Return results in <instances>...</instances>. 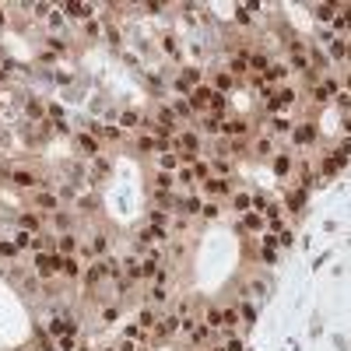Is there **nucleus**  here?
Wrapping results in <instances>:
<instances>
[{
	"mask_svg": "<svg viewBox=\"0 0 351 351\" xmlns=\"http://www.w3.org/2000/svg\"><path fill=\"white\" fill-rule=\"evenodd\" d=\"M211 98H214V88H208V84H197V88L190 91V109L204 113V109H211Z\"/></svg>",
	"mask_w": 351,
	"mask_h": 351,
	"instance_id": "f257e3e1",
	"label": "nucleus"
},
{
	"mask_svg": "<svg viewBox=\"0 0 351 351\" xmlns=\"http://www.w3.org/2000/svg\"><path fill=\"white\" fill-rule=\"evenodd\" d=\"M60 274V257H35V278H53Z\"/></svg>",
	"mask_w": 351,
	"mask_h": 351,
	"instance_id": "f03ea898",
	"label": "nucleus"
},
{
	"mask_svg": "<svg viewBox=\"0 0 351 351\" xmlns=\"http://www.w3.org/2000/svg\"><path fill=\"white\" fill-rule=\"evenodd\" d=\"M298 95H295V88H281V91H274L271 98H267V109L271 113H278V109H284V106H291Z\"/></svg>",
	"mask_w": 351,
	"mask_h": 351,
	"instance_id": "7ed1b4c3",
	"label": "nucleus"
},
{
	"mask_svg": "<svg viewBox=\"0 0 351 351\" xmlns=\"http://www.w3.org/2000/svg\"><path fill=\"white\" fill-rule=\"evenodd\" d=\"M64 334H77V323L70 316H53L49 320V337H64Z\"/></svg>",
	"mask_w": 351,
	"mask_h": 351,
	"instance_id": "20e7f679",
	"label": "nucleus"
},
{
	"mask_svg": "<svg viewBox=\"0 0 351 351\" xmlns=\"http://www.w3.org/2000/svg\"><path fill=\"white\" fill-rule=\"evenodd\" d=\"M106 274H109V264H106V260H95V264L84 271V281H88V288H95V284L106 278Z\"/></svg>",
	"mask_w": 351,
	"mask_h": 351,
	"instance_id": "39448f33",
	"label": "nucleus"
},
{
	"mask_svg": "<svg viewBox=\"0 0 351 351\" xmlns=\"http://www.w3.org/2000/svg\"><path fill=\"white\" fill-rule=\"evenodd\" d=\"M179 323H183L179 316H165V320H158V323H155V337L162 341V337H169V334H176V330H179Z\"/></svg>",
	"mask_w": 351,
	"mask_h": 351,
	"instance_id": "423d86ee",
	"label": "nucleus"
},
{
	"mask_svg": "<svg viewBox=\"0 0 351 351\" xmlns=\"http://www.w3.org/2000/svg\"><path fill=\"white\" fill-rule=\"evenodd\" d=\"M246 130H249V127H246V120H239V116H235V120H228V123H221V134H225V137H246Z\"/></svg>",
	"mask_w": 351,
	"mask_h": 351,
	"instance_id": "0eeeda50",
	"label": "nucleus"
},
{
	"mask_svg": "<svg viewBox=\"0 0 351 351\" xmlns=\"http://www.w3.org/2000/svg\"><path fill=\"white\" fill-rule=\"evenodd\" d=\"M291 134H295V144H313L316 140V127L313 123H298V127H291Z\"/></svg>",
	"mask_w": 351,
	"mask_h": 351,
	"instance_id": "6e6552de",
	"label": "nucleus"
},
{
	"mask_svg": "<svg viewBox=\"0 0 351 351\" xmlns=\"http://www.w3.org/2000/svg\"><path fill=\"white\" fill-rule=\"evenodd\" d=\"M204 190H208L211 197H221V193H228V179L225 176H211L208 183H204Z\"/></svg>",
	"mask_w": 351,
	"mask_h": 351,
	"instance_id": "1a4fd4ad",
	"label": "nucleus"
},
{
	"mask_svg": "<svg viewBox=\"0 0 351 351\" xmlns=\"http://www.w3.org/2000/svg\"><path fill=\"white\" fill-rule=\"evenodd\" d=\"M77 147H81L84 155L98 158V140H95V134H77Z\"/></svg>",
	"mask_w": 351,
	"mask_h": 351,
	"instance_id": "9d476101",
	"label": "nucleus"
},
{
	"mask_svg": "<svg viewBox=\"0 0 351 351\" xmlns=\"http://www.w3.org/2000/svg\"><path fill=\"white\" fill-rule=\"evenodd\" d=\"M11 183H14V186H21V190H28V186H35L39 179H35L28 169H18V172H11Z\"/></svg>",
	"mask_w": 351,
	"mask_h": 351,
	"instance_id": "9b49d317",
	"label": "nucleus"
},
{
	"mask_svg": "<svg viewBox=\"0 0 351 351\" xmlns=\"http://www.w3.org/2000/svg\"><path fill=\"white\" fill-rule=\"evenodd\" d=\"M60 274L64 278H81V264L74 257H60Z\"/></svg>",
	"mask_w": 351,
	"mask_h": 351,
	"instance_id": "f8f14e48",
	"label": "nucleus"
},
{
	"mask_svg": "<svg viewBox=\"0 0 351 351\" xmlns=\"http://www.w3.org/2000/svg\"><path fill=\"white\" fill-rule=\"evenodd\" d=\"M18 225H21L25 232H39V225H42V218H39V214H32V211H25V214L18 218Z\"/></svg>",
	"mask_w": 351,
	"mask_h": 351,
	"instance_id": "ddd939ff",
	"label": "nucleus"
},
{
	"mask_svg": "<svg viewBox=\"0 0 351 351\" xmlns=\"http://www.w3.org/2000/svg\"><path fill=\"white\" fill-rule=\"evenodd\" d=\"M267 67H271V60H267V53H253V57H249V70H257L260 77L267 74Z\"/></svg>",
	"mask_w": 351,
	"mask_h": 351,
	"instance_id": "4468645a",
	"label": "nucleus"
},
{
	"mask_svg": "<svg viewBox=\"0 0 351 351\" xmlns=\"http://www.w3.org/2000/svg\"><path fill=\"white\" fill-rule=\"evenodd\" d=\"M57 246H60V257H74V246H77V239H74L70 232H64V235L57 239Z\"/></svg>",
	"mask_w": 351,
	"mask_h": 351,
	"instance_id": "2eb2a0df",
	"label": "nucleus"
},
{
	"mask_svg": "<svg viewBox=\"0 0 351 351\" xmlns=\"http://www.w3.org/2000/svg\"><path fill=\"white\" fill-rule=\"evenodd\" d=\"M179 147H186V155H197V147H200V140H197V134H179V140H176Z\"/></svg>",
	"mask_w": 351,
	"mask_h": 351,
	"instance_id": "dca6fc26",
	"label": "nucleus"
},
{
	"mask_svg": "<svg viewBox=\"0 0 351 351\" xmlns=\"http://www.w3.org/2000/svg\"><path fill=\"white\" fill-rule=\"evenodd\" d=\"M64 11H67L70 18H88V14H91V7H88V4H74V0L64 4Z\"/></svg>",
	"mask_w": 351,
	"mask_h": 351,
	"instance_id": "f3484780",
	"label": "nucleus"
},
{
	"mask_svg": "<svg viewBox=\"0 0 351 351\" xmlns=\"http://www.w3.org/2000/svg\"><path fill=\"white\" fill-rule=\"evenodd\" d=\"M158 165H162V172H172V169L179 165V155H172V151H162V158H158Z\"/></svg>",
	"mask_w": 351,
	"mask_h": 351,
	"instance_id": "a211bd4d",
	"label": "nucleus"
},
{
	"mask_svg": "<svg viewBox=\"0 0 351 351\" xmlns=\"http://www.w3.org/2000/svg\"><path fill=\"white\" fill-rule=\"evenodd\" d=\"M242 225H246L249 232H260V228H264V218H260V214H253V211H246V218H242Z\"/></svg>",
	"mask_w": 351,
	"mask_h": 351,
	"instance_id": "6ab92c4d",
	"label": "nucleus"
},
{
	"mask_svg": "<svg viewBox=\"0 0 351 351\" xmlns=\"http://www.w3.org/2000/svg\"><path fill=\"white\" fill-rule=\"evenodd\" d=\"M106 246H109V239H106V235L98 232V235L91 239V246H88V253H95V257H102V253H106Z\"/></svg>",
	"mask_w": 351,
	"mask_h": 351,
	"instance_id": "aec40b11",
	"label": "nucleus"
},
{
	"mask_svg": "<svg viewBox=\"0 0 351 351\" xmlns=\"http://www.w3.org/2000/svg\"><path fill=\"white\" fill-rule=\"evenodd\" d=\"M155 323H158V313L155 309H140V327L144 330H155Z\"/></svg>",
	"mask_w": 351,
	"mask_h": 351,
	"instance_id": "412c9836",
	"label": "nucleus"
},
{
	"mask_svg": "<svg viewBox=\"0 0 351 351\" xmlns=\"http://www.w3.org/2000/svg\"><path fill=\"white\" fill-rule=\"evenodd\" d=\"M284 74H288V67H284V64H271V67H267V74H264L260 81H278V77H284Z\"/></svg>",
	"mask_w": 351,
	"mask_h": 351,
	"instance_id": "4be33fe9",
	"label": "nucleus"
},
{
	"mask_svg": "<svg viewBox=\"0 0 351 351\" xmlns=\"http://www.w3.org/2000/svg\"><path fill=\"white\" fill-rule=\"evenodd\" d=\"M246 67H249V57L246 53H239V57H232V74H246Z\"/></svg>",
	"mask_w": 351,
	"mask_h": 351,
	"instance_id": "5701e85b",
	"label": "nucleus"
},
{
	"mask_svg": "<svg viewBox=\"0 0 351 351\" xmlns=\"http://www.w3.org/2000/svg\"><path fill=\"white\" fill-rule=\"evenodd\" d=\"M344 57H348V42H344V39H337V42L330 46V60H344Z\"/></svg>",
	"mask_w": 351,
	"mask_h": 351,
	"instance_id": "b1692460",
	"label": "nucleus"
},
{
	"mask_svg": "<svg viewBox=\"0 0 351 351\" xmlns=\"http://www.w3.org/2000/svg\"><path fill=\"white\" fill-rule=\"evenodd\" d=\"M35 204H39V208H46V211H53L60 200H57L53 193H35Z\"/></svg>",
	"mask_w": 351,
	"mask_h": 351,
	"instance_id": "393cba45",
	"label": "nucleus"
},
{
	"mask_svg": "<svg viewBox=\"0 0 351 351\" xmlns=\"http://www.w3.org/2000/svg\"><path fill=\"white\" fill-rule=\"evenodd\" d=\"M77 344V334H64V337H57V351H74Z\"/></svg>",
	"mask_w": 351,
	"mask_h": 351,
	"instance_id": "a878e982",
	"label": "nucleus"
},
{
	"mask_svg": "<svg viewBox=\"0 0 351 351\" xmlns=\"http://www.w3.org/2000/svg\"><path fill=\"white\" fill-rule=\"evenodd\" d=\"M274 172H278V176L291 172V158H288V155H278V158H274Z\"/></svg>",
	"mask_w": 351,
	"mask_h": 351,
	"instance_id": "bb28decb",
	"label": "nucleus"
},
{
	"mask_svg": "<svg viewBox=\"0 0 351 351\" xmlns=\"http://www.w3.org/2000/svg\"><path fill=\"white\" fill-rule=\"evenodd\" d=\"M334 11H337L334 4H320V7H316V18H320V21H334Z\"/></svg>",
	"mask_w": 351,
	"mask_h": 351,
	"instance_id": "cd10ccee",
	"label": "nucleus"
},
{
	"mask_svg": "<svg viewBox=\"0 0 351 351\" xmlns=\"http://www.w3.org/2000/svg\"><path fill=\"white\" fill-rule=\"evenodd\" d=\"M228 88H232V74H218V77H214V91H221V95H225Z\"/></svg>",
	"mask_w": 351,
	"mask_h": 351,
	"instance_id": "c85d7f7f",
	"label": "nucleus"
},
{
	"mask_svg": "<svg viewBox=\"0 0 351 351\" xmlns=\"http://www.w3.org/2000/svg\"><path fill=\"white\" fill-rule=\"evenodd\" d=\"M204 341H211V327H193V344H204Z\"/></svg>",
	"mask_w": 351,
	"mask_h": 351,
	"instance_id": "c756f323",
	"label": "nucleus"
},
{
	"mask_svg": "<svg viewBox=\"0 0 351 351\" xmlns=\"http://www.w3.org/2000/svg\"><path fill=\"white\" fill-rule=\"evenodd\" d=\"M225 106H228V95L214 91V98H211V109H214V113H225Z\"/></svg>",
	"mask_w": 351,
	"mask_h": 351,
	"instance_id": "7c9ffc66",
	"label": "nucleus"
},
{
	"mask_svg": "<svg viewBox=\"0 0 351 351\" xmlns=\"http://www.w3.org/2000/svg\"><path fill=\"white\" fill-rule=\"evenodd\" d=\"M155 190H172V176L169 172H158L155 176Z\"/></svg>",
	"mask_w": 351,
	"mask_h": 351,
	"instance_id": "2f4dec72",
	"label": "nucleus"
},
{
	"mask_svg": "<svg viewBox=\"0 0 351 351\" xmlns=\"http://www.w3.org/2000/svg\"><path fill=\"white\" fill-rule=\"evenodd\" d=\"M235 323H239V313H235V309H225V313H221V327H228V330H232Z\"/></svg>",
	"mask_w": 351,
	"mask_h": 351,
	"instance_id": "473e14b6",
	"label": "nucleus"
},
{
	"mask_svg": "<svg viewBox=\"0 0 351 351\" xmlns=\"http://www.w3.org/2000/svg\"><path fill=\"white\" fill-rule=\"evenodd\" d=\"M137 147H140V151H155V147H162V144H158V140L151 137V134H144V137L137 140Z\"/></svg>",
	"mask_w": 351,
	"mask_h": 351,
	"instance_id": "72a5a7b5",
	"label": "nucleus"
},
{
	"mask_svg": "<svg viewBox=\"0 0 351 351\" xmlns=\"http://www.w3.org/2000/svg\"><path fill=\"white\" fill-rule=\"evenodd\" d=\"M0 257H18V246L11 239H0Z\"/></svg>",
	"mask_w": 351,
	"mask_h": 351,
	"instance_id": "f704fd0d",
	"label": "nucleus"
},
{
	"mask_svg": "<svg viewBox=\"0 0 351 351\" xmlns=\"http://www.w3.org/2000/svg\"><path fill=\"white\" fill-rule=\"evenodd\" d=\"M193 176L208 183V179H211V169H208V162H197V165H193Z\"/></svg>",
	"mask_w": 351,
	"mask_h": 351,
	"instance_id": "c9c22d12",
	"label": "nucleus"
},
{
	"mask_svg": "<svg viewBox=\"0 0 351 351\" xmlns=\"http://www.w3.org/2000/svg\"><path fill=\"white\" fill-rule=\"evenodd\" d=\"M183 208H186V214H200V208H204V200H197V197H190V200H183Z\"/></svg>",
	"mask_w": 351,
	"mask_h": 351,
	"instance_id": "e433bc0d",
	"label": "nucleus"
},
{
	"mask_svg": "<svg viewBox=\"0 0 351 351\" xmlns=\"http://www.w3.org/2000/svg\"><path fill=\"white\" fill-rule=\"evenodd\" d=\"M249 18H253L249 7H235V21H239V25H249Z\"/></svg>",
	"mask_w": 351,
	"mask_h": 351,
	"instance_id": "4c0bfd02",
	"label": "nucleus"
},
{
	"mask_svg": "<svg viewBox=\"0 0 351 351\" xmlns=\"http://www.w3.org/2000/svg\"><path fill=\"white\" fill-rule=\"evenodd\" d=\"M165 298H169L165 284H155V288H151V302H165Z\"/></svg>",
	"mask_w": 351,
	"mask_h": 351,
	"instance_id": "58836bf2",
	"label": "nucleus"
},
{
	"mask_svg": "<svg viewBox=\"0 0 351 351\" xmlns=\"http://www.w3.org/2000/svg\"><path fill=\"white\" fill-rule=\"evenodd\" d=\"M253 204V197H246V193H235V211H249Z\"/></svg>",
	"mask_w": 351,
	"mask_h": 351,
	"instance_id": "ea45409f",
	"label": "nucleus"
},
{
	"mask_svg": "<svg viewBox=\"0 0 351 351\" xmlns=\"http://www.w3.org/2000/svg\"><path fill=\"white\" fill-rule=\"evenodd\" d=\"M288 130H291V120L278 116V120H274V134H288Z\"/></svg>",
	"mask_w": 351,
	"mask_h": 351,
	"instance_id": "a19ab883",
	"label": "nucleus"
},
{
	"mask_svg": "<svg viewBox=\"0 0 351 351\" xmlns=\"http://www.w3.org/2000/svg\"><path fill=\"white\" fill-rule=\"evenodd\" d=\"M208 327H221V309H208Z\"/></svg>",
	"mask_w": 351,
	"mask_h": 351,
	"instance_id": "79ce46f5",
	"label": "nucleus"
},
{
	"mask_svg": "<svg viewBox=\"0 0 351 351\" xmlns=\"http://www.w3.org/2000/svg\"><path fill=\"white\" fill-rule=\"evenodd\" d=\"M137 120H140V116H137V113H134V109H127V113L120 116V123H123V127H134Z\"/></svg>",
	"mask_w": 351,
	"mask_h": 351,
	"instance_id": "37998d69",
	"label": "nucleus"
},
{
	"mask_svg": "<svg viewBox=\"0 0 351 351\" xmlns=\"http://www.w3.org/2000/svg\"><path fill=\"white\" fill-rule=\"evenodd\" d=\"M271 147H274V144H271V137H260V140H257V155H271Z\"/></svg>",
	"mask_w": 351,
	"mask_h": 351,
	"instance_id": "c03bdc74",
	"label": "nucleus"
},
{
	"mask_svg": "<svg viewBox=\"0 0 351 351\" xmlns=\"http://www.w3.org/2000/svg\"><path fill=\"white\" fill-rule=\"evenodd\" d=\"M253 208H257V211H267V208H271L267 193H257V197H253Z\"/></svg>",
	"mask_w": 351,
	"mask_h": 351,
	"instance_id": "a18cd8bd",
	"label": "nucleus"
},
{
	"mask_svg": "<svg viewBox=\"0 0 351 351\" xmlns=\"http://www.w3.org/2000/svg\"><path fill=\"white\" fill-rule=\"evenodd\" d=\"M53 221H57V228H60V232H67V228H70V214H64V211H60Z\"/></svg>",
	"mask_w": 351,
	"mask_h": 351,
	"instance_id": "49530a36",
	"label": "nucleus"
},
{
	"mask_svg": "<svg viewBox=\"0 0 351 351\" xmlns=\"http://www.w3.org/2000/svg\"><path fill=\"white\" fill-rule=\"evenodd\" d=\"M218 130H221V123H218L214 116H208V120H204V134H218Z\"/></svg>",
	"mask_w": 351,
	"mask_h": 351,
	"instance_id": "de8ad7c7",
	"label": "nucleus"
},
{
	"mask_svg": "<svg viewBox=\"0 0 351 351\" xmlns=\"http://www.w3.org/2000/svg\"><path fill=\"white\" fill-rule=\"evenodd\" d=\"M334 98H337V106H341V109H351V91H337Z\"/></svg>",
	"mask_w": 351,
	"mask_h": 351,
	"instance_id": "09e8293b",
	"label": "nucleus"
},
{
	"mask_svg": "<svg viewBox=\"0 0 351 351\" xmlns=\"http://www.w3.org/2000/svg\"><path fill=\"white\" fill-rule=\"evenodd\" d=\"M316 67H327V57H323L320 49H313V70H316Z\"/></svg>",
	"mask_w": 351,
	"mask_h": 351,
	"instance_id": "8fccbe9b",
	"label": "nucleus"
},
{
	"mask_svg": "<svg viewBox=\"0 0 351 351\" xmlns=\"http://www.w3.org/2000/svg\"><path fill=\"white\" fill-rule=\"evenodd\" d=\"M28 116H35V120H39V116H42V106H39V102H35V98H32V102H28Z\"/></svg>",
	"mask_w": 351,
	"mask_h": 351,
	"instance_id": "3c124183",
	"label": "nucleus"
},
{
	"mask_svg": "<svg viewBox=\"0 0 351 351\" xmlns=\"http://www.w3.org/2000/svg\"><path fill=\"white\" fill-rule=\"evenodd\" d=\"M172 113H176V116H190V102H176Z\"/></svg>",
	"mask_w": 351,
	"mask_h": 351,
	"instance_id": "603ef678",
	"label": "nucleus"
},
{
	"mask_svg": "<svg viewBox=\"0 0 351 351\" xmlns=\"http://www.w3.org/2000/svg\"><path fill=\"white\" fill-rule=\"evenodd\" d=\"M242 320L253 323V320H257V309H253V306H242Z\"/></svg>",
	"mask_w": 351,
	"mask_h": 351,
	"instance_id": "864d4df0",
	"label": "nucleus"
},
{
	"mask_svg": "<svg viewBox=\"0 0 351 351\" xmlns=\"http://www.w3.org/2000/svg\"><path fill=\"white\" fill-rule=\"evenodd\" d=\"M200 214H204V218H218V204H204Z\"/></svg>",
	"mask_w": 351,
	"mask_h": 351,
	"instance_id": "5fc2aeb1",
	"label": "nucleus"
},
{
	"mask_svg": "<svg viewBox=\"0 0 351 351\" xmlns=\"http://www.w3.org/2000/svg\"><path fill=\"white\" fill-rule=\"evenodd\" d=\"M183 77H186V81H197V77H200V70H197V67H186V70H183Z\"/></svg>",
	"mask_w": 351,
	"mask_h": 351,
	"instance_id": "6e6d98bb",
	"label": "nucleus"
},
{
	"mask_svg": "<svg viewBox=\"0 0 351 351\" xmlns=\"http://www.w3.org/2000/svg\"><path fill=\"white\" fill-rule=\"evenodd\" d=\"M225 351H242V341H239V337H232V341L225 344Z\"/></svg>",
	"mask_w": 351,
	"mask_h": 351,
	"instance_id": "4d7b16f0",
	"label": "nucleus"
},
{
	"mask_svg": "<svg viewBox=\"0 0 351 351\" xmlns=\"http://www.w3.org/2000/svg\"><path fill=\"white\" fill-rule=\"evenodd\" d=\"M162 221H165V214H162V211H151V225H158V228H162Z\"/></svg>",
	"mask_w": 351,
	"mask_h": 351,
	"instance_id": "13d9d810",
	"label": "nucleus"
},
{
	"mask_svg": "<svg viewBox=\"0 0 351 351\" xmlns=\"http://www.w3.org/2000/svg\"><path fill=\"white\" fill-rule=\"evenodd\" d=\"M291 239H295L291 232H281V235H278V242H281V246H291Z\"/></svg>",
	"mask_w": 351,
	"mask_h": 351,
	"instance_id": "bf43d9fd",
	"label": "nucleus"
},
{
	"mask_svg": "<svg viewBox=\"0 0 351 351\" xmlns=\"http://www.w3.org/2000/svg\"><path fill=\"white\" fill-rule=\"evenodd\" d=\"M116 351H134V341L127 337V341H123V344H120V348H116Z\"/></svg>",
	"mask_w": 351,
	"mask_h": 351,
	"instance_id": "052dcab7",
	"label": "nucleus"
},
{
	"mask_svg": "<svg viewBox=\"0 0 351 351\" xmlns=\"http://www.w3.org/2000/svg\"><path fill=\"white\" fill-rule=\"evenodd\" d=\"M344 134H351V120H344Z\"/></svg>",
	"mask_w": 351,
	"mask_h": 351,
	"instance_id": "680f3d73",
	"label": "nucleus"
},
{
	"mask_svg": "<svg viewBox=\"0 0 351 351\" xmlns=\"http://www.w3.org/2000/svg\"><path fill=\"white\" fill-rule=\"evenodd\" d=\"M348 60H351V42H348Z\"/></svg>",
	"mask_w": 351,
	"mask_h": 351,
	"instance_id": "e2e57ef3",
	"label": "nucleus"
},
{
	"mask_svg": "<svg viewBox=\"0 0 351 351\" xmlns=\"http://www.w3.org/2000/svg\"><path fill=\"white\" fill-rule=\"evenodd\" d=\"M0 25H4V11H0Z\"/></svg>",
	"mask_w": 351,
	"mask_h": 351,
	"instance_id": "0e129e2a",
	"label": "nucleus"
},
{
	"mask_svg": "<svg viewBox=\"0 0 351 351\" xmlns=\"http://www.w3.org/2000/svg\"><path fill=\"white\" fill-rule=\"evenodd\" d=\"M348 88H351V74H348Z\"/></svg>",
	"mask_w": 351,
	"mask_h": 351,
	"instance_id": "69168bd1",
	"label": "nucleus"
},
{
	"mask_svg": "<svg viewBox=\"0 0 351 351\" xmlns=\"http://www.w3.org/2000/svg\"><path fill=\"white\" fill-rule=\"evenodd\" d=\"M81 351H91V348H81Z\"/></svg>",
	"mask_w": 351,
	"mask_h": 351,
	"instance_id": "338daca9",
	"label": "nucleus"
}]
</instances>
